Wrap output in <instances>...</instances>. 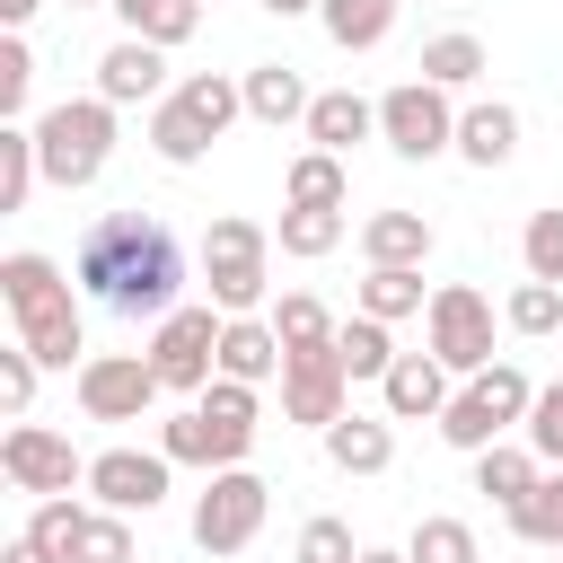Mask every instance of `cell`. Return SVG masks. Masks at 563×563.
I'll use <instances>...</instances> for the list:
<instances>
[{"label": "cell", "instance_id": "cell-24", "mask_svg": "<svg viewBox=\"0 0 563 563\" xmlns=\"http://www.w3.org/2000/svg\"><path fill=\"white\" fill-rule=\"evenodd\" d=\"M396 9L405 0H317V26H325L334 53H378L396 35Z\"/></svg>", "mask_w": 563, "mask_h": 563}, {"label": "cell", "instance_id": "cell-32", "mask_svg": "<svg viewBox=\"0 0 563 563\" xmlns=\"http://www.w3.org/2000/svg\"><path fill=\"white\" fill-rule=\"evenodd\" d=\"M114 18H123V35H150V44L176 53L202 26V0H114Z\"/></svg>", "mask_w": 563, "mask_h": 563}, {"label": "cell", "instance_id": "cell-14", "mask_svg": "<svg viewBox=\"0 0 563 563\" xmlns=\"http://www.w3.org/2000/svg\"><path fill=\"white\" fill-rule=\"evenodd\" d=\"M0 475L18 484V493H70V484H88V457L70 449V431H44V422H9L0 431Z\"/></svg>", "mask_w": 563, "mask_h": 563}, {"label": "cell", "instance_id": "cell-5", "mask_svg": "<svg viewBox=\"0 0 563 563\" xmlns=\"http://www.w3.org/2000/svg\"><path fill=\"white\" fill-rule=\"evenodd\" d=\"M238 114H246V88H238L229 70H185V79L150 106V150H158L167 167H202V150H211Z\"/></svg>", "mask_w": 563, "mask_h": 563}, {"label": "cell", "instance_id": "cell-10", "mask_svg": "<svg viewBox=\"0 0 563 563\" xmlns=\"http://www.w3.org/2000/svg\"><path fill=\"white\" fill-rule=\"evenodd\" d=\"M378 141L396 150V158H449L457 150V106H449V88H431L422 70L413 79H396L387 97H378Z\"/></svg>", "mask_w": 563, "mask_h": 563}, {"label": "cell", "instance_id": "cell-13", "mask_svg": "<svg viewBox=\"0 0 563 563\" xmlns=\"http://www.w3.org/2000/svg\"><path fill=\"white\" fill-rule=\"evenodd\" d=\"M167 475H176L167 449H132V440H114V449L88 457V501H106V510H123V519H150V510L167 501Z\"/></svg>", "mask_w": 563, "mask_h": 563}, {"label": "cell", "instance_id": "cell-6", "mask_svg": "<svg viewBox=\"0 0 563 563\" xmlns=\"http://www.w3.org/2000/svg\"><path fill=\"white\" fill-rule=\"evenodd\" d=\"M202 290L220 317H264V290H273V229L246 220V211H220L202 229Z\"/></svg>", "mask_w": 563, "mask_h": 563}, {"label": "cell", "instance_id": "cell-15", "mask_svg": "<svg viewBox=\"0 0 563 563\" xmlns=\"http://www.w3.org/2000/svg\"><path fill=\"white\" fill-rule=\"evenodd\" d=\"M282 413H290V422H308V431H325L334 413H352V369H343V352H334V343H317V352H290V361H282Z\"/></svg>", "mask_w": 563, "mask_h": 563}, {"label": "cell", "instance_id": "cell-2", "mask_svg": "<svg viewBox=\"0 0 563 563\" xmlns=\"http://www.w3.org/2000/svg\"><path fill=\"white\" fill-rule=\"evenodd\" d=\"M0 308H9V325H18V343L44 361V369H79L88 361V325H79V282L53 264V255H35V246H18V255H0Z\"/></svg>", "mask_w": 563, "mask_h": 563}, {"label": "cell", "instance_id": "cell-26", "mask_svg": "<svg viewBox=\"0 0 563 563\" xmlns=\"http://www.w3.org/2000/svg\"><path fill=\"white\" fill-rule=\"evenodd\" d=\"M352 308H361V317H387V325L422 317V308H431L422 264H369V273H361V290H352Z\"/></svg>", "mask_w": 563, "mask_h": 563}, {"label": "cell", "instance_id": "cell-48", "mask_svg": "<svg viewBox=\"0 0 563 563\" xmlns=\"http://www.w3.org/2000/svg\"><path fill=\"white\" fill-rule=\"evenodd\" d=\"M70 9H114V0H70Z\"/></svg>", "mask_w": 563, "mask_h": 563}, {"label": "cell", "instance_id": "cell-44", "mask_svg": "<svg viewBox=\"0 0 563 563\" xmlns=\"http://www.w3.org/2000/svg\"><path fill=\"white\" fill-rule=\"evenodd\" d=\"M0 563H62V554H53V545H35V537H26V528H18V537H9V554H0Z\"/></svg>", "mask_w": 563, "mask_h": 563}, {"label": "cell", "instance_id": "cell-3", "mask_svg": "<svg viewBox=\"0 0 563 563\" xmlns=\"http://www.w3.org/2000/svg\"><path fill=\"white\" fill-rule=\"evenodd\" d=\"M255 422H264V387H246V378H211L185 413H167L158 422V449L176 457V466H246V449H255Z\"/></svg>", "mask_w": 563, "mask_h": 563}, {"label": "cell", "instance_id": "cell-33", "mask_svg": "<svg viewBox=\"0 0 563 563\" xmlns=\"http://www.w3.org/2000/svg\"><path fill=\"white\" fill-rule=\"evenodd\" d=\"M44 185L35 158V123H0V211H26V194Z\"/></svg>", "mask_w": 563, "mask_h": 563}, {"label": "cell", "instance_id": "cell-25", "mask_svg": "<svg viewBox=\"0 0 563 563\" xmlns=\"http://www.w3.org/2000/svg\"><path fill=\"white\" fill-rule=\"evenodd\" d=\"M352 238V211H317V202H282V220H273V246L290 255V264H317V255H334Z\"/></svg>", "mask_w": 563, "mask_h": 563}, {"label": "cell", "instance_id": "cell-42", "mask_svg": "<svg viewBox=\"0 0 563 563\" xmlns=\"http://www.w3.org/2000/svg\"><path fill=\"white\" fill-rule=\"evenodd\" d=\"M26 88H35V53H26V35H0V123L26 114Z\"/></svg>", "mask_w": 563, "mask_h": 563}, {"label": "cell", "instance_id": "cell-1", "mask_svg": "<svg viewBox=\"0 0 563 563\" xmlns=\"http://www.w3.org/2000/svg\"><path fill=\"white\" fill-rule=\"evenodd\" d=\"M70 282L106 308V317H167L176 308V290H185V246H176V229L158 220V211H97L88 229H79V246H70Z\"/></svg>", "mask_w": 563, "mask_h": 563}, {"label": "cell", "instance_id": "cell-37", "mask_svg": "<svg viewBox=\"0 0 563 563\" xmlns=\"http://www.w3.org/2000/svg\"><path fill=\"white\" fill-rule=\"evenodd\" d=\"M501 325L510 334H563V282H519L501 299Z\"/></svg>", "mask_w": 563, "mask_h": 563}, {"label": "cell", "instance_id": "cell-12", "mask_svg": "<svg viewBox=\"0 0 563 563\" xmlns=\"http://www.w3.org/2000/svg\"><path fill=\"white\" fill-rule=\"evenodd\" d=\"M70 396H79L88 422H141L167 387H158L150 352H88V361L70 369Z\"/></svg>", "mask_w": 563, "mask_h": 563}, {"label": "cell", "instance_id": "cell-27", "mask_svg": "<svg viewBox=\"0 0 563 563\" xmlns=\"http://www.w3.org/2000/svg\"><path fill=\"white\" fill-rule=\"evenodd\" d=\"M361 255L369 264H431V220L422 211H369L361 220Z\"/></svg>", "mask_w": 563, "mask_h": 563}, {"label": "cell", "instance_id": "cell-49", "mask_svg": "<svg viewBox=\"0 0 563 563\" xmlns=\"http://www.w3.org/2000/svg\"><path fill=\"white\" fill-rule=\"evenodd\" d=\"M554 554H563V545H554Z\"/></svg>", "mask_w": 563, "mask_h": 563}, {"label": "cell", "instance_id": "cell-34", "mask_svg": "<svg viewBox=\"0 0 563 563\" xmlns=\"http://www.w3.org/2000/svg\"><path fill=\"white\" fill-rule=\"evenodd\" d=\"M405 554H413V563H484V545H475V528H466L457 510H431V519H413Z\"/></svg>", "mask_w": 563, "mask_h": 563}, {"label": "cell", "instance_id": "cell-35", "mask_svg": "<svg viewBox=\"0 0 563 563\" xmlns=\"http://www.w3.org/2000/svg\"><path fill=\"white\" fill-rule=\"evenodd\" d=\"M70 563H132V519L106 510V501H88L79 510V537H70Z\"/></svg>", "mask_w": 563, "mask_h": 563}, {"label": "cell", "instance_id": "cell-41", "mask_svg": "<svg viewBox=\"0 0 563 563\" xmlns=\"http://www.w3.org/2000/svg\"><path fill=\"white\" fill-rule=\"evenodd\" d=\"M519 440H528V449H537L545 466H563V378H554V387H537V405H528Z\"/></svg>", "mask_w": 563, "mask_h": 563}, {"label": "cell", "instance_id": "cell-19", "mask_svg": "<svg viewBox=\"0 0 563 563\" xmlns=\"http://www.w3.org/2000/svg\"><path fill=\"white\" fill-rule=\"evenodd\" d=\"M449 158H466V167H510V158H519V106H501V97L457 106V150H449Z\"/></svg>", "mask_w": 563, "mask_h": 563}, {"label": "cell", "instance_id": "cell-21", "mask_svg": "<svg viewBox=\"0 0 563 563\" xmlns=\"http://www.w3.org/2000/svg\"><path fill=\"white\" fill-rule=\"evenodd\" d=\"M238 88H246V114L273 123V132H282V123H308V106H317V88H308L290 62H246Z\"/></svg>", "mask_w": 563, "mask_h": 563}, {"label": "cell", "instance_id": "cell-9", "mask_svg": "<svg viewBox=\"0 0 563 563\" xmlns=\"http://www.w3.org/2000/svg\"><path fill=\"white\" fill-rule=\"evenodd\" d=\"M273 519V484L255 466H211V484L194 493V545L202 554H246Z\"/></svg>", "mask_w": 563, "mask_h": 563}, {"label": "cell", "instance_id": "cell-46", "mask_svg": "<svg viewBox=\"0 0 563 563\" xmlns=\"http://www.w3.org/2000/svg\"><path fill=\"white\" fill-rule=\"evenodd\" d=\"M264 18H317V0H255Z\"/></svg>", "mask_w": 563, "mask_h": 563}, {"label": "cell", "instance_id": "cell-17", "mask_svg": "<svg viewBox=\"0 0 563 563\" xmlns=\"http://www.w3.org/2000/svg\"><path fill=\"white\" fill-rule=\"evenodd\" d=\"M97 97H106V106H158V97H167V44L114 35V44L97 53Z\"/></svg>", "mask_w": 563, "mask_h": 563}, {"label": "cell", "instance_id": "cell-31", "mask_svg": "<svg viewBox=\"0 0 563 563\" xmlns=\"http://www.w3.org/2000/svg\"><path fill=\"white\" fill-rule=\"evenodd\" d=\"M334 308L317 299V290H282L273 299V334H282V352H317V343H334Z\"/></svg>", "mask_w": 563, "mask_h": 563}, {"label": "cell", "instance_id": "cell-28", "mask_svg": "<svg viewBox=\"0 0 563 563\" xmlns=\"http://www.w3.org/2000/svg\"><path fill=\"white\" fill-rule=\"evenodd\" d=\"M334 352H343V369H352V387H361V378L378 387V378L396 369V325H387V317H361V308H352V317L334 325Z\"/></svg>", "mask_w": 563, "mask_h": 563}, {"label": "cell", "instance_id": "cell-38", "mask_svg": "<svg viewBox=\"0 0 563 563\" xmlns=\"http://www.w3.org/2000/svg\"><path fill=\"white\" fill-rule=\"evenodd\" d=\"M290 563H361V537H352V519H334V510L299 519V545H290Z\"/></svg>", "mask_w": 563, "mask_h": 563}, {"label": "cell", "instance_id": "cell-29", "mask_svg": "<svg viewBox=\"0 0 563 563\" xmlns=\"http://www.w3.org/2000/svg\"><path fill=\"white\" fill-rule=\"evenodd\" d=\"M282 202H317V211H343L352 202V167L334 150H299L290 176H282Z\"/></svg>", "mask_w": 563, "mask_h": 563}, {"label": "cell", "instance_id": "cell-43", "mask_svg": "<svg viewBox=\"0 0 563 563\" xmlns=\"http://www.w3.org/2000/svg\"><path fill=\"white\" fill-rule=\"evenodd\" d=\"M35 378H44V361H35L26 343H9V352H0V405H9V422H26V405H35Z\"/></svg>", "mask_w": 563, "mask_h": 563}, {"label": "cell", "instance_id": "cell-20", "mask_svg": "<svg viewBox=\"0 0 563 563\" xmlns=\"http://www.w3.org/2000/svg\"><path fill=\"white\" fill-rule=\"evenodd\" d=\"M317 440H325V457H334L343 475H387V466H396V422H387V413H334Z\"/></svg>", "mask_w": 563, "mask_h": 563}, {"label": "cell", "instance_id": "cell-11", "mask_svg": "<svg viewBox=\"0 0 563 563\" xmlns=\"http://www.w3.org/2000/svg\"><path fill=\"white\" fill-rule=\"evenodd\" d=\"M422 343H431L457 378L493 369V299H484L475 282H440L431 308H422Z\"/></svg>", "mask_w": 563, "mask_h": 563}, {"label": "cell", "instance_id": "cell-36", "mask_svg": "<svg viewBox=\"0 0 563 563\" xmlns=\"http://www.w3.org/2000/svg\"><path fill=\"white\" fill-rule=\"evenodd\" d=\"M510 537H519V545H563V466L537 475V493L510 510Z\"/></svg>", "mask_w": 563, "mask_h": 563}, {"label": "cell", "instance_id": "cell-47", "mask_svg": "<svg viewBox=\"0 0 563 563\" xmlns=\"http://www.w3.org/2000/svg\"><path fill=\"white\" fill-rule=\"evenodd\" d=\"M361 563H413L405 545H361Z\"/></svg>", "mask_w": 563, "mask_h": 563}, {"label": "cell", "instance_id": "cell-40", "mask_svg": "<svg viewBox=\"0 0 563 563\" xmlns=\"http://www.w3.org/2000/svg\"><path fill=\"white\" fill-rule=\"evenodd\" d=\"M79 510H88V501H70V493H44V501L26 510V537H35V545H53V554L70 563V537H79Z\"/></svg>", "mask_w": 563, "mask_h": 563}, {"label": "cell", "instance_id": "cell-7", "mask_svg": "<svg viewBox=\"0 0 563 563\" xmlns=\"http://www.w3.org/2000/svg\"><path fill=\"white\" fill-rule=\"evenodd\" d=\"M528 405H537V387H528V369L519 361H493V369H475L457 396H449V413L431 422L457 457H475V449H493V440H510L519 422H528Z\"/></svg>", "mask_w": 563, "mask_h": 563}, {"label": "cell", "instance_id": "cell-45", "mask_svg": "<svg viewBox=\"0 0 563 563\" xmlns=\"http://www.w3.org/2000/svg\"><path fill=\"white\" fill-rule=\"evenodd\" d=\"M35 9H44V0H0V26H9V35H18V26H26V18H35Z\"/></svg>", "mask_w": 563, "mask_h": 563}, {"label": "cell", "instance_id": "cell-30", "mask_svg": "<svg viewBox=\"0 0 563 563\" xmlns=\"http://www.w3.org/2000/svg\"><path fill=\"white\" fill-rule=\"evenodd\" d=\"M413 70H422L431 88H449V97H457V88H475L493 62H484V44H475L466 26H449V35H431V44H422V62H413Z\"/></svg>", "mask_w": 563, "mask_h": 563}, {"label": "cell", "instance_id": "cell-16", "mask_svg": "<svg viewBox=\"0 0 563 563\" xmlns=\"http://www.w3.org/2000/svg\"><path fill=\"white\" fill-rule=\"evenodd\" d=\"M449 378H457V369H449L431 343H422V352H396V369L378 378V413H387V422H440L449 396H457Z\"/></svg>", "mask_w": 563, "mask_h": 563}, {"label": "cell", "instance_id": "cell-22", "mask_svg": "<svg viewBox=\"0 0 563 563\" xmlns=\"http://www.w3.org/2000/svg\"><path fill=\"white\" fill-rule=\"evenodd\" d=\"M282 334H273V317H229L220 325V378H246V387H264V378H282Z\"/></svg>", "mask_w": 563, "mask_h": 563}, {"label": "cell", "instance_id": "cell-8", "mask_svg": "<svg viewBox=\"0 0 563 563\" xmlns=\"http://www.w3.org/2000/svg\"><path fill=\"white\" fill-rule=\"evenodd\" d=\"M220 325H229V317H220L211 299H176V308L150 325V343H141V352H150V369H158V387H167V396H185V405H194V396L220 378Z\"/></svg>", "mask_w": 563, "mask_h": 563}, {"label": "cell", "instance_id": "cell-23", "mask_svg": "<svg viewBox=\"0 0 563 563\" xmlns=\"http://www.w3.org/2000/svg\"><path fill=\"white\" fill-rule=\"evenodd\" d=\"M537 475H545V457L510 431V440H493V449H475V493L484 501H501V510H519L528 493H537Z\"/></svg>", "mask_w": 563, "mask_h": 563}, {"label": "cell", "instance_id": "cell-18", "mask_svg": "<svg viewBox=\"0 0 563 563\" xmlns=\"http://www.w3.org/2000/svg\"><path fill=\"white\" fill-rule=\"evenodd\" d=\"M308 150H334V158H352L361 141H378V97H361V88H317V106H308Z\"/></svg>", "mask_w": 563, "mask_h": 563}, {"label": "cell", "instance_id": "cell-39", "mask_svg": "<svg viewBox=\"0 0 563 563\" xmlns=\"http://www.w3.org/2000/svg\"><path fill=\"white\" fill-rule=\"evenodd\" d=\"M519 264H528V282H563V211H528Z\"/></svg>", "mask_w": 563, "mask_h": 563}, {"label": "cell", "instance_id": "cell-4", "mask_svg": "<svg viewBox=\"0 0 563 563\" xmlns=\"http://www.w3.org/2000/svg\"><path fill=\"white\" fill-rule=\"evenodd\" d=\"M114 141H123V106H106L97 88L35 114V158H44V185H62V194H88L106 176Z\"/></svg>", "mask_w": 563, "mask_h": 563}]
</instances>
